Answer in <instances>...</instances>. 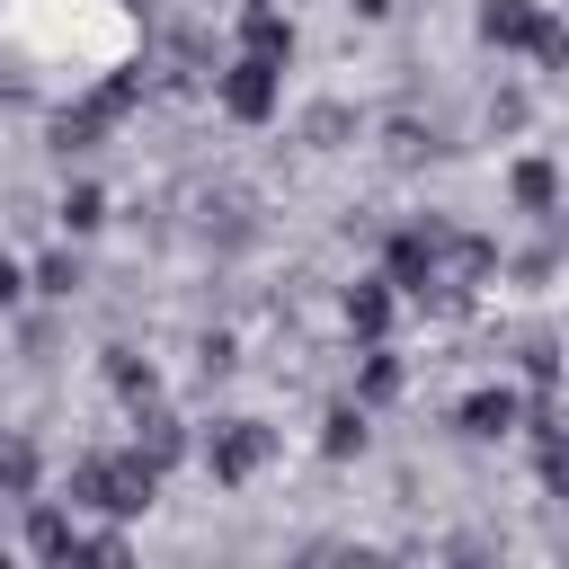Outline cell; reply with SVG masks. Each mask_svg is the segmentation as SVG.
<instances>
[{
	"label": "cell",
	"mask_w": 569,
	"mask_h": 569,
	"mask_svg": "<svg viewBox=\"0 0 569 569\" xmlns=\"http://www.w3.org/2000/svg\"><path fill=\"white\" fill-rule=\"evenodd\" d=\"M0 36L44 71L98 80L133 27H124V0H0Z\"/></svg>",
	"instance_id": "1"
},
{
	"label": "cell",
	"mask_w": 569,
	"mask_h": 569,
	"mask_svg": "<svg viewBox=\"0 0 569 569\" xmlns=\"http://www.w3.org/2000/svg\"><path fill=\"white\" fill-rule=\"evenodd\" d=\"M71 489H80L89 507H116V516H124V507H142V498H151V462H80V480H71Z\"/></svg>",
	"instance_id": "2"
},
{
	"label": "cell",
	"mask_w": 569,
	"mask_h": 569,
	"mask_svg": "<svg viewBox=\"0 0 569 569\" xmlns=\"http://www.w3.org/2000/svg\"><path fill=\"white\" fill-rule=\"evenodd\" d=\"M489 36H498V44H533L542 62L560 53V36H551V18H542L533 0H489Z\"/></svg>",
	"instance_id": "3"
},
{
	"label": "cell",
	"mask_w": 569,
	"mask_h": 569,
	"mask_svg": "<svg viewBox=\"0 0 569 569\" xmlns=\"http://www.w3.org/2000/svg\"><path fill=\"white\" fill-rule=\"evenodd\" d=\"M276 71H284L276 53H249V62H231V89H222V98H231V116H267V107H276Z\"/></svg>",
	"instance_id": "4"
},
{
	"label": "cell",
	"mask_w": 569,
	"mask_h": 569,
	"mask_svg": "<svg viewBox=\"0 0 569 569\" xmlns=\"http://www.w3.org/2000/svg\"><path fill=\"white\" fill-rule=\"evenodd\" d=\"M507 418H516V400H507V391H480V400L462 409V427H471V436H507Z\"/></svg>",
	"instance_id": "5"
},
{
	"label": "cell",
	"mask_w": 569,
	"mask_h": 569,
	"mask_svg": "<svg viewBox=\"0 0 569 569\" xmlns=\"http://www.w3.org/2000/svg\"><path fill=\"white\" fill-rule=\"evenodd\" d=\"M516 196L542 213V204H551V169H542V160H525V169H516Z\"/></svg>",
	"instance_id": "6"
},
{
	"label": "cell",
	"mask_w": 569,
	"mask_h": 569,
	"mask_svg": "<svg viewBox=\"0 0 569 569\" xmlns=\"http://www.w3.org/2000/svg\"><path fill=\"white\" fill-rule=\"evenodd\" d=\"M382 311H391V302H382V284H365V293L347 302V320H356V329H382Z\"/></svg>",
	"instance_id": "7"
},
{
	"label": "cell",
	"mask_w": 569,
	"mask_h": 569,
	"mask_svg": "<svg viewBox=\"0 0 569 569\" xmlns=\"http://www.w3.org/2000/svg\"><path fill=\"white\" fill-rule=\"evenodd\" d=\"M18 480H27V453H18V445H0V489H18Z\"/></svg>",
	"instance_id": "8"
},
{
	"label": "cell",
	"mask_w": 569,
	"mask_h": 569,
	"mask_svg": "<svg viewBox=\"0 0 569 569\" xmlns=\"http://www.w3.org/2000/svg\"><path fill=\"white\" fill-rule=\"evenodd\" d=\"M9 293H18V267H9V258H0V302H9Z\"/></svg>",
	"instance_id": "9"
},
{
	"label": "cell",
	"mask_w": 569,
	"mask_h": 569,
	"mask_svg": "<svg viewBox=\"0 0 569 569\" xmlns=\"http://www.w3.org/2000/svg\"><path fill=\"white\" fill-rule=\"evenodd\" d=\"M356 9H382V0H356Z\"/></svg>",
	"instance_id": "10"
}]
</instances>
